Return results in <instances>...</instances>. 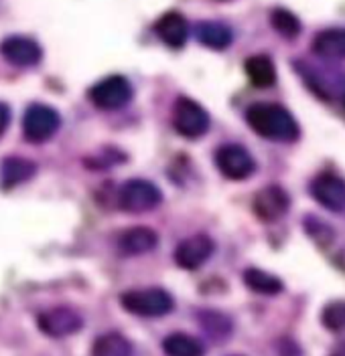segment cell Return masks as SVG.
<instances>
[{
  "label": "cell",
  "mask_w": 345,
  "mask_h": 356,
  "mask_svg": "<svg viewBox=\"0 0 345 356\" xmlns=\"http://www.w3.org/2000/svg\"><path fill=\"white\" fill-rule=\"evenodd\" d=\"M246 122L254 132L273 142H297L300 128L293 113L278 104H254L246 111Z\"/></svg>",
  "instance_id": "6da1fadb"
},
{
  "label": "cell",
  "mask_w": 345,
  "mask_h": 356,
  "mask_svg": "<svg viewBox=\"0 0 345 356\" xmlns=\"http://www.w3.org/2000/svg\"><path fill=\"white\" fill-rule=\"evenodd\" d=\"M122 308L130 314H137L142 318H159L167 316L175 308L173 296L161 288H146V289H130L122 293L120 298Z\"/></svg>",
  "instance_id": "7a4b0ae2"
},
{
  "label": "cell",
  "mask_w": 345,
  "mask_h": 356,
  "mask_svg": "<svg viewBox=\"0 0 345 356\" xmlns=\"http://www.w3.org/2000/svg\"><path fill=\"white\" fill-rule=\"evenodd\" d=\"M162 193L157 184L135 178L120 186L118 191V207L126 213H146L161 204Z\"/></svg>",
  "instance_id": "3957f363"
},
{
  "label": "cell",
  "mask_w": 345,
  "mask_h": 356,
  "mask_svg": "<svg viewBox=\"0 0 345 356\" xmlns=\"http://www.w3.org/2000/svg\"><path fill=\"white\" fill-rule=\"evenodd\" d=\"M61 126V115L45 104H33L24 111L23 134L31 144H43L51 140Z\"/></svg>",
  "instance_id": "277c9868"
},
{
  "label": "cell",
  "mask_w": 345,
  "mask_h": 356,
  "mask_svg": "<svg viewBox=\"0 0 345 356\" xmlns=\"http://www.w3.org/2000/svg\"><path fill=\"white\" fill-rule=\"evenodd\" d=\"M173 126L187 140H199L209 130L211 120L197 102L189 97H179L173 108Z\"/></svg>",
  "instance_id": "5b68a950"
},
{
  "label": "cell",
  "mask_w": 345,
  "mask_h": 356,
  "mask_svg": "<svg viewBox=\"0 0 345 356\" xmlns=\"http://www.w3.org/2000/svg\"><path fill=\"white\" fill-rule=\"evenodd\" d=\"M90 99L100 110H120L132 99V86L122 75H110L90 89Z\"/></svg>",
  "instance_id": "8992f818"
},
{
  "label": "cell",
  "mask_w": 345,
  "mask_h": 356,
  "mask_svg": "<svg viewBox=\"0 0 345 356\" xmlns=\"http://www.w3.org/2000/svg\"><path fill=\"white\" fill-rule=\"evenodd\" d=\"M215 164H217L220 172L230 180H246L252 177L256 170V162L250 152L238 144H226V146L217 148Z\"/></svg>",
  "instance_id": "52a82bcc"
},
{
  "label": "cell",
  "mask_w": 345,
  "mask_h": 356,
  "mask_svg": "<svg viewBox=\"0 0 345 356\" xmlns=\"http://www.w3.org/2000/svg\"><path fill=\"white\" fill-rule=\"evenodd\" d=\"M254 213L260 221L264 222H275L278 219H282L291 207V199L286 195L284 188H280L278 184H270L260 188L254 195Z\"/></svg>",
  "instance_id": "ba28073f"
},
{
  "label": "cell",
  "mask_w": 345,
  "mask_h": 356,
  "mask_svg": "<svg viewBox=\"0 0 345 356\" xmlns=\"http://www.w3.org/2000/svg\"><path fill=\"white\" fill-rule=\"evenodd\" d=\"M311 195L321 207L333 213H345V180L335 175H319L311 182Z\"/></svg>",
  "instance_id": "9c48e42d"
},
{
  "label": "cell",
  "mask_w": 345,
  "mask_h": 356,
  "mask_svg": "<svg viewBox=\"0 0 345 356\" xmlns=\"http://www.w3.org/2000/svg\"><path fill=\"white\" fill-rule=\"evenodd\" d=\"M0 53L15 67H35L43 57L41 44L29 37H19V35L4 39L0 43Z\"/></svg>",
  "instance_id": "30bf717a"
},
{
  "label": "cell",
  "mask_w": 345,
  "mask_h": 356,
  "mask_svg": "<svg viewBox=\"0 0 345 356\" xmlns=\"http://www.w3.org/2000/svg\"><path fill=\"white\" fill-rule=\"evenodd\" d=\"M84 320L82 316L71 308H53V310L43 312L39 316V328L51 336V338H63V336H71L82 328Z\"/></svg>",
  "instance_id": "8fae6325"
},
{
  "label": "cell",
  "mask_w": 345,
  "mask_h": 356,
  "mask_svg": "<svg viewBox=\"0 0 345 356\" xmlns=\"http://www.w3.org/2000/svg\"><path fill=\"white\" fill-rule=\"evenodd\" d=\"M213 253V241L207 235H191L175 249V261L183 269H197Z\"/></svg>",
  "instance_id": "7c38bea8"
},
{
  "label": "cell",
  "mask_w": 345,
  "mask_h": 356,
  "mask_svg": "<svg viewBox=\"0 0 345 356\" xmlns=\"http://www.w3.org/2000/svg\"><path fill=\"white\" fill-rule=\"evenodd\" d=\"M159 245V235L148 227L124 229L118 237V249L124 255H142L153 251Z\"/></svg>",
  "instance_id": "4fadbf2b"
},
{
  "label": "cell",
  "mask_w": 345,
  "mask_h": 356,
  "mask_svg": "<svg viewBox=\"0 0 345 356\" xmlns=\"http://www.w3.org/2000/svg\"><path fill=\"white\" fill-rule=\"evenodd\" d=\"M155 33L162 43L171 49H181L189 39V24L183 15L179 13H167L155 22Z\"/></svg>",
  "instance_id": "5bb4252c"
},
{
  "label": "cell",
  "mask_w": 345,
  "mask_h": 356,
  "mask_svg": "<svg viewBox=\"0 0 345 356\" xmlns=\"http://www.w3.org/2000/svg\"><path fill=\"white\" fill-rule=\"evenodd\" d=\"M313 51L331 61L345 59V29H327L313 41Z\"/></svg>",
  "instance_id": "9a60e30c"
},
{
  "label": "cell",
  "mask_w": 345,
  "mask_h": 356,
  "mask_svg": "<svg viewBox=\"0 0 345 356\" xmlns=\"http://www.w3.org/2000/svg\"><path fill=\"white\" fill-rule=\"evenodd\" d=\"M244 69L254 88L266 89L276 83V67L273 59L266 55H254L250 59H246Z\"/></svg>",
  "instance_id": "2e32d148"
},
{
  "label": "cell",
  "mask_w": 345,
  "mask_h": 356,
  "mask_svg": "<svg viewBox=\"0 0 345 356\" xmlns=\"http://www.w3.org/2000/svg\"><path fill=\"white\" fill-rule=\"evenodd\" d=\"M37 172V164L33 160H26L21 156H10L2 162V184L6 188L10 186H17V184H23L26 180L35 177Z\"/></svg>",
  "instance_id": "e0dca14e"
},
{
  "label": "cell",
  "mask_w": 345,
  "mask_h": 356,
  "mask_svg": "<svg viewBox=\"0 0 345 356\" xmlns=\"http://www.w3.org/2000/svg\"><path fill=\"white\" fill-rule=\"evenodd\" d=\"M197 39L199 43L206 44L209 49H215V51H224L231 44V29L224 22H215V21H207L201 22L197 26Z\"/></svg>",
  "instance_id": "ac0fdd59"
},
{
  "label": "cell",
  "mask_w": 345,
  "mask_h": 356,
  "mask_svg": "<svg viewBox=\"0 0 345 356\" xmlns=\"http://www.w3.org/2000/svg\"><path fill=\"white\" fill-rule=\"evenodd\" d=\"M162 350L167 356H204L206 350H204V344L189 336V334H171L164 338L162 342Z\"/></svg>",
  "instance_id": "d6986e66"
},
{
  "label": "cell",
  "mask_w": 345,
  "mask_h": 356,
  "mask_svg": "<svg viewBox=\"0 0 345 356\" xmlns=\"http://www.w3.org/2000/svg\"><path fill=\"white\" fill-rule=\"evenodd\" d=\"M93 356H132V344L118 332H108L93 342Z\"/></svg>",
  "instance_id": "ffe728a7"
},
{
  "label": "cell",
  "mask_w": 345,
  "mask_h": 356,
  "mask_svg": "<svg viewBox=\"0 0 345 356\" xmlns=\"http://www.w3.org/2000/svg\"><path fill=\"white\" fill-rule=\"evenodd\" d=\"M244 284L256 293H264V296H275V293L282 291V282L276 275L266 273L262 269H256V267H250L244 271Z\"/></svg>",
  "instance_id": "44dd1931"
},
{
  "label": "cell",
  "mask_w": 345,
  "mask_h": 356,
  "mask_svg": "<svg viewBox=\"0 0 345 356\" xmlns=\"http://www.w3.org/2000/svg\"><path fill=\"white\" fill-rule=\"evenodd\" d=\"M270 22H273L276 33L282 35L284 39H297L300 35V29H302L299 19L286 8H275L270 15Z\"/></svg>",
  "instance_id": "7402d4cb"
},
{
  "label": "cell",
  "mask_w": 345,
  "mask_h": 356,
  "mask_svg": "<svg viewBox=\"0 0 345 356\" xmlns=\"http://www.w3.org/2000/svg\"><path fill=\"white\" fill-rule=\"evenodd\" d=\"M323 326L331 332H342L345 330V302L337 300L327 304L321 312Z\"/></svg>",
  "instance_id": "603a6c76"
},
{
  "label": "cell",
  "mask_w": 345,
  "mask_h": 356,
  "mask_svg": "<svg viewBox=\"0 0 345 356\" xmlns=\"http://www.w3.org/2000/svg\"><path fill=\"white\" fill-rule=\"evenodd\" d=\"M201 324H204V328L211 336H226L231 330L230 320L226 316L217 314V312H206V314H201Z\"/></svg>",
  "instance_id": "cb8c5ba5"
},
{
  "label": "cell",
  "mask_w": 345,
  "mask_h": 356,
  "mask_svg": "<svg viewBox=\"0 0 345 356\" xmlns=\"http://www.w3.org/2000/svg\"><path fill=\"white\" fill-rule=\"evenodd\" d=\"M8 124H10V110L6 104H0V136L6 132Z\"/></svg>",
  "instance_id": "d4e9b609"
}]
</instances>
